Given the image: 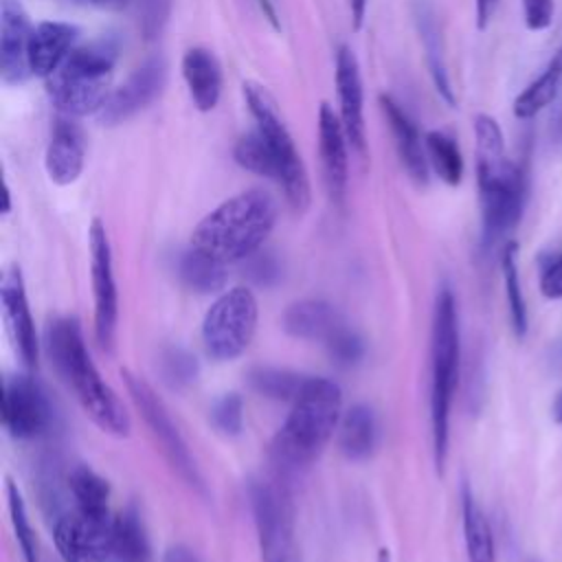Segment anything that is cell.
Here are the masks:
<instances>
[{"instance_id":"obj_1","label":"cell","mask_w":562,"mask_h":562,"mask_svg":"<svg viewBox=\"0 0 562 562\" xmlns=\"http://www.w3.org/2000/svg\"><path fill=\"white\" fill-rule=\"evenodd\" d=\"M476 182L481 202V241L485 250L507 244L527 204V169L505 154L501 125L490 114L474 116Z\"/></svg>"},{"instance_id":"obj_2","label":"cell","mask_w":562,"mask_h":562,"mask_svg":"<svg viewBox=\"0 0 562 562\" xmlns=\"http://www.w3.org/2000/svg\"><path fill=\"white\" fill-rule=\"evenodd\" d=\"M46 349L50 362L66 386L72 391L83 413L108 435L127 437L132 419L114 393V389L101 378L86 347L81 325L72 316H59L48 325Z\"/></svg>"},{"instance_id":"obj_3","label":"cell","mask_w":562,"mask_h":562,"mask_svg":"<svg viewBox=\"0 0 562 562\" xmlns=\"http://www.w3.org/2000/svg\"><path fill=\"white\" fill-rule=\"evenodd\" d=\"M340 386L327 378H307L292 408L270 441V459L281 472H299L318 459L338 430Z\"/></svg>"},{"instance_id":"obj_4","label":"cell","mask_w":562,"mask_h":562,"mask_svg":"<svg viewBox=\"0 0 562 562\" xmlns=\"http://www.w3.org/2000/svg\"><path fill=\"white\" fill-rule=\"evenodd\" d=\"M277 224V202L261 189L241 191L209 215L191 233V246L231 263L255 255Z\"/></svg>"},{"instance_id":"obj_5","label":"cell","mask_w":562,"mask_h":562,"mask_svg":"<svg viewBox=\"0 0 562 562\" xmlns=\"http://www.w3.org/2000/svg\"><path fill=\"white\" fill-rule=\"evenodd\" d=\"M461 338L457 301L448 285L437 292L430 331V426L435 465L441 472L448 459L450 408L459 384Z\"/></svg>"},{"instance_id":"obj_6","label":"cell","mask_w":562,"mask_h":562,"mask_svg":"<svg viewBox=\"0 0 562 562\" xmlns=\"http://www.w3.org/2000/svg\"><path fill=\"white\" fill-rule=\"evenodd\" d=\"M119 57V46L110 37L77 46L46 77V92L55 108L70 116L99 114L110 90V79Z\"/></svg>"},{"instance_id":"obj_7","label":"cell","mask_w":562,"mask_h":562,"mask_svg":"<svg viewBox=\"0 0 562 562\" xmlns=\"http://www.w3.org/2000/svg\"><path fill=\"white\" fill-rule=\"evenodd\" d=\"M241 92L252 119L257 121V130L266 138L268 147L272 149V156L277 162V182L283 189L288 204L292 206V211L303 213L312 200L310 178L301 160V154L292 140V134L288 132L279 114V105L274 97L268 92L266 86L257 81H244Z\"/></svg>"},{"instance_id":"obj_8","label":"cell","mask_w":562,"mask_h":562,"mask_svg":"<svg viewBox=\"0 0 562 562\" xmlns=\"http://www.w3.org/2000/svg\"><path fill=\"white\" fill-rule=\"evenodd\" d=\"M259 307L252 290L237 285L222 292L202 321V342L217 362L239 358L255 338Z\"/></svg>"},{"instance_id":"obj_9","label":"cell","mask_w":562,"mask_h":562,"mask_svg":"<svg viewBox=\"0 0 562 562\" xmlns=\"http://www.w3.org/2000/svg\"><path fill=\"white\" fill-rule=\"evenodd\" d=\"M263 562H296L294 509L288 490L272 479H255L248 487Z\"/></svg>"},{"instance_id":"obj_10","label":"cell","mask_w":562,"mask_h":562,"mask_svg":"<svg viewBox=\"0 0 562 562\" xmlns=\"http://www.w3.org/2000/svg\"><path fill=\"white\" fill-rule=\"evenodd\" d=\"M121 375L125 380V386H127V393H130L134 406L140 411L145 424L149 426L151 435L160 443V450L167 457V461L171 463V468L180 474V479L189 487H193L200 494H206V485L202 481L198 463L191 457L180 430L171 422V417H169L165 404L160 402V397L156 395V391L140 375H134L127 369H123Z\"/></svg>"},{"instance_id":"obj_11","label":"cell","mask_w":562,"mask_h":562,"mask_svg":"<svg viewBox=\"0 0 562 562\" xmlns=\"http://www.w3.org/2000/svg\"><path fill=\"white\" fill-rule=\"evenodd\" d=\"M53 540L64 562H108L114 547V518L110 512L77 507L57 520Z\"/></svg>"},{"instance_id":"obj_12","label":"cell","mask_w":562,"mask_h":562,"mask_svg":"<svg viewBox=\"0 0 562 562\" xmlns=\"http://www.w3.org/2000/svg\"><path fill=\"white\" fill-rule=\"evenodd\" d=\"M90 246V279L94 296V336L103 349L114 347L116 321H119V294L112 268V248L108 231L99 217L92 220L88 231Z\"/></svg>"},{"instance_id":"obj_13","label":"cell","mask_w":562,"mask_h":562,"mask_svg":"<svg viewBox=\"0 0 562 562\" xmlns=\"http://www.w3.org/2000/svg\"><path fill=\"white\" fill-rule=\"evenodd\" d=\"M2 422L11 437L33 439L50 424V404L44 389L29 375H11L2 386Z\"/></svg>"},{"instance_id":"obj_14","label":"cell","mask_w":562,"mask_h":562,"mask_svg":"<svg viewBox=\"0 0 562 562\" xmlns=\"http://www.w3.org/2000/svg\"><path fill=\"white\" fill-rule=\"evenodd\" d=\"M167 79V64L162 57H151L145 64H140L121 86H116L103 108L99 110V119L105 125H116L130 116H134L138 110L149 105L162 90Z\"/></svg>"},{"instance_id":"obj_15","label":"cell","mask_w":562,"mask_h":562,"mask_svg":"<svg viewBox=\"0 0 562 562\" xmlns=\"http://www.w3.org/2000/svg\"><path fill=\"white\" fill-rule=\"evenodd\" d=\"M336 92L340 105V121L349 140V147L364 156L367 154V127H364V92L360 66L349 46H340L336 53Z\"/></svg>"},{"instance_id":"obj_16","label":"cell","mask_w":562,"mask_h":562,"mask_svg":"<svg viewBox=\"0 0 562 562\" xmlns=\"http://www.w3.org/2000/svg\"><path fill=\"white\" fill-rule=\"evenodd\" d=\"M31 20L20 0H0V77L7 86L24 83L31 75Z\"/></svg>"},{"instance_id":"obj_17","label":"cell","mask_w":562,"mask_h":562,"mask_svg":"<svg viewBox=\"0 0 562 562\" xmlns=\"http://www.w3.org/2000/svg\"><path fill=\"white\" fill-rule=\"evenodd\" d=\"M0 305L4 314V323L9 327L11 340L26 367H37L40 342L33 325V316L26 301L24 279L18 266L7 268L0 281Z\"/></svg>"},{"instance_id":"obj_18","label":"cell","mask_w":562,"mask_h":562,"mask_svg":"<svg viewBox=\"0 0 562 562\" xmlns=\"http://www.w3.org/2000/svg\"><path fill=\"white\" fill-rule=\"evenodd\" d=\"M75 119L77 116L59 112L53 121L50 138L46 145L44 167L48 178L59 187L72 184L83 171L86 140L83 130Z\"/></svg>"},{"instance_id":"obj_19","label":"cell","mask_w":562,"mask_h":562,"mask_svg":"<svg viewBox=\"0 0 562 562\" xmlns=\"http://www.w3.org/2000/svg\"><path fill=\"white\" fill-rule=\"evenodd\" d=\"M347 134L340 116L331 110L329 103H321L318 110V151L325 173V187L331 202L342 204L347 180H349V156H347Z\"/></svg>"},{"instance_id":"obj_20","label":"cell","mask_w":562,"mask_h":562,"mask_svg":"<svg viewBox=\"0 0 562 562\" xmlns=\"http://www.w3.org/2000/svg\"><path fill=\"white\" fill-rule=\"evenodd\" d=\"M79 29L68 22L46 20L33 26L29 42V68L31 75L46 79L75 48Z\"/></svg>"},{"instance_id":"obj_21","label":"cell","mask_w":562,"mask_h":562,"mask_svg":"<svg viewBox=\"0 0 562 562\" xmlns=\"http://www.w3.org/2000/svg\"><path fill=\"white\" fill-rule=\"evenodd\" d=\"M281 325L292 338L327 342L345 321L331 303L323 299H301L285 307Z\"/></svg>"},{"instance_id":"obj_22","label":"cell","mask_w":562,"mask_h":562,"mask_svg":"<svg viewBox=\"0 0 562 562\" xmlns=\"http://www.w3.org/2000/svg\"><path fill=\"white\" fill-rule=\"evenodd\" d=\"M380 108L389 121V127L395 138L397 154L402 158V165L413 176L415 182L426 184L428 182V156H426V143L422 140L415 123L408 119V114L395 103L389 94H380Z\"/></svg>"},{"instance_id":"obj_23","label":"cell","mask_w":562,"mask_h":562,"mask_svg":"<svg viewBox=\"0 0 562 562\" xmlns=\"http://www.w3.org/2000/svg\"><path fill=\"white\" fill-rule=\"evenodd\" d=\"M182 77L189 97L200 112H211L222 94V66L217 57L202 46H193L182 55Z\"/></svg>"},{"instance_id":"obj_24","label":"cell","mask_w":562,"mask_h":562,"mask_svg":"<svg viewBox=\"0 0 562 562\" xmlns=\"http://www.w3.org/2000/svg\"><path fill=\"white\" fill-rule=\"evenodd\" d=\"M378 441L375 413L367 404L349 406L338 422V448L351 461L367 459Z\"/></svg>"},{"instance_id":"obj_25","label":"cell","mask_w":562,"mask_h":562,"mask_svg":"<svg viewBox=\"0 0 562 562\" xmlns=\"http://www.w3.org/2000/svg\"><path fill=\"white\" fill-rule=\"evenodd\" d=\"M461 525L468 562H496L494 536L485 512L476 503L472 490L463 483L461 487Z\"/></svg>"},{"instance_id":"obj_26","label":"cell","mask_w":562,"mask_h":562,"mask_svg":"<svg viewBox=\"0 0 562 562\" xmlns=\"http://www.w3.org/2000/svg\"><path fill=\"white\" fill-rule=\"evenodd\" d=\"M178 277L189 290L198 294H213L226 285L228 272L224 261L191 246L178 259Z\"/></svg>"},{"instance_id":"obj_27","label":"cell","mask_w":562,"mask_h":562,"mask_svg":"<svg viewBox=\"0 0 562 562\" xmlns=\"http://www.w3.org/2000/svg\"><path fill=\"white\" fill-rule=\"evenodd\" d=\"M562 90V46L553 53L544 70L516 97L514 114L518 119H531L547 105H551Z\"/></svg>"},{"instance_id":"obj_28","label":"cell","mask_w":562,"mask_h":562,"mask_svg":"<svg viewBox=\"0 0 562 562\" xmlns=\"http://www.w3.org/2000/svg\"><path fill=\"white\" fill-rule=\"evenodd\" d=\"M108 562H151L149 538L134 505L114 518V547Z\"/></svg>"},{"instance_id":"obj_29","label":"cell","mask_w":562,"mask_h":562,"mask_svg":"<svg viewBox=\"0 0 562 562\" xmlns=\"http://www.w3.org/2000/svg\"><path fill=\"white\" fill-rule=\"evenodd\" d=\"M417 24H419V35H422V44H424V50H426V61H428V68H430L432 83H435L437 92L446 99V103L454 105V92H452V86H450L446 57H443L441 31H439V24H437L432 11L422 7L419 13H417Z\"/></svg>"},{"instance_id":"obj_30","label":"cell","mask_w":562,"mask_h":562,"mask_svg":"<svg viewBox=\"0 0 562 562\" xmlns=\"http://www.w3.org/2000/svg\"><path fill=\"white\" fill-rule=\"evenodd\" d=\"M246 380H248V386L261 397L294 402L307 375H301L290 369H279V367H252Z\"/></svg>"},{"instance_id":"obj_31","label":"cell","mask_w":562,"mask_h":562,"mask_svg":"<svg viewBox=\"0 0 562 562\" xmlns=\"http://www.w3.org/2000/svg\"><path fill=\"white\" fill-rule=\"evenodd\" d=\"M426 143V156L428 165L435 169V173L450 187H457L463 178V156L459 151L457 140L441 130H430L424 136Z\"/></svg>"},{"instance_id":"obj_32","label":"cell","mask_w":562,"mask_h":562,"mask_svg":"<svg viewBox=\"0 0 562 562\" xmlns=\"http://www.w3.org/2000/svg\"><path fill=\"white\" fill-rule=\"evenodd\" d=\"M516 250L518 246L514 241H507L501 248V270L505 281V294H507V307H509V323L518 338L527 334V305L525 294L518 277V263H516Z\"/></svg>"},{"instance_id":"obj_33","label":"cell","mask_w":562,"mask_h":562,"mask_svg":"<svg viewBox=\"0 0 562 562\" xmlns=\"http://www.w3.org/2000/svg\"><path fill=\"white\" fill-rule=\"evenodd\" d=\"M68 487H70V494H72L79 509L108 512L110 485L92 468L77 465L68 476Z\"/></svg>"},{"instance_id":"obj_34","label":"cell","mask_w":562,"mask_h":562,"mask_svg":"<svg viewBox=\"0 0 562 562\" xmlns=\"http://www.w3.org/2000/svg\"><path fill=\"white\" fill-rule=\"evenodd\" d=\"M233 156H235V162L239 167H244L246 171H252L257 176H263V178H270L277 182V162H274L272 149L268 147V143L259 130L244 134L237 140Z\"/></svg>"},{"instance_id":"obj_35","label":"cell","mask_w":562,"mask_h":562,"mask_svg":"<svg viewBox=\"0 0 562 562\" xmlns=\"http://www.w3.org/2000/svg\"><path fill=\"white\" fill-rule=\"evenodd\" d=\"M7 503H9V516H11L13 533H15V540H18V547L22 551L24 562H40L35 531L31 527L24 498H22V494H20V490L13 481H7Z\"/></svg>"},{"instance_id":"obj_36","label":"cell","mask_w":562,"mask_h":562,"mask_svg":"<svg viewBox=\"0 0 562 562\" xmlns=\"http://www.w3.org/2000/svg\"><path fill=\"white\" fill-rule=\"evenodd\" d=\"M200 373V364L193 353L182 347H169L160 356V375L169 389L189 386Z\"/></svg>"},{"instance_id":"obj_37","label":"cell","mask_w":562,"mask_h":562,"mask_svg":"<svg viewBox=\"0 0 562 562\" xmlns=\"http://www.w3.org/2000/svg\"><path fill=\"white\" fill-rule=\"evenodd\" d=\"M211 424L226 437H237L244 428V402L237 393L222 395L211 408Z\"/></svg>"},{"instance_id":"obj_38","label":"cell","mask_w":562,"mask_h":562,"mask_svg":"<svg viewBox=\"0 0 562 562\" xmlns=\"http://www.w3.org/2000/svg\"><path fill=\"white\" fill-rule=\"evenodd\" d=\"M331 360L340 367H351L356 362H360V358L364 356V342L362 338L349 329L347 325H342L327 342H325Z\"/></svg>"},{"instance_id":"obj_39","label":"cell","mask_w":562,"mask_h":562,"mask_svg":"<svg viewBox=\"0 0 562 562\" xmlns=\"http://www.w3.org/2000/svg\"><path fill=\"white\" fill-rule=\"evenodd\" d=\"M540 292L547 299H562V248L549 250L538 257Z\"/></svg>"},{"instance_id":"obj_40","label":"cell","mask_w":562,"mask_h":562,"mask_svg":"<svg viewBox=\"0 0 562 562\" xmlns=\"http://www.w3.org/2000/svg\"><path fill=\"white\" fill-rule=\"evenodd\" d=\"M248 274L259 285H274L281 277V266L270 252H255L248 257Z\"/></svg>"},{"instance_id":"obj_41","label":"cell","mask_w":562,"mask_h":562,"mask_svg":"<svg viewBox=\"0 0 562 562\" xmlns=\"http://www.w3.org/2000/svg\"><path fill=\"white\" fill-rule=\"evenodd\" d=\"M555 0H522V18L529 31H544L553 20Z\"/></svg>"},{"instance_id":"obj_42","label":"cell","mask_w":562,"mask_h":562,"mask_svg":"<svg viewBox=\"0 0 562 562\" xmlns=\"http://www.w3.org/2000/svg\"><path fill=\"white\" fill-rule=\"evenodd\" d=\"M547 136L553 149H562V90L558 94V99L553 101V110L549 114V127H547Z\"/></svg>"},{"instance_id":"obj_43","label":"cell","mask_w":562,"mask_h":562,"mask_svg":"<svg viewBox=\"0 0 562 562\" xmlns=\"http://www.w3.org/2000/svg\"><path fill=\"white\" fill-rule=\"evenodd\" d=\"M162 562H202L198 553L187 544H171L165 549Z\"/></svg>"},{"instance_id":"obj_44","label":"cell","mask_w":562,"mask_h":562,"mask_svg":"<svg viewBox=\"0 0 562 562\" xmlns=\"http://www.w3.org/2000/svg\"><path fill=\"white\" fill-rule=\"evenodd\" d=\"M498 7V0H474V9H476V26L485 29L494 15Z\"/></svg>"},{"instance_id":"obj_45","label":"cell","mask_w":562,"mask_h":562,"mask_svg":"<svg viewBox=\"0 0 562 562\" xmlns=\"http://www.w3.org/2000/svg\"><path fill=\"white\" fill-rule=\"evenodd\" d=\"M349 9H351V20H353V29L358 31L362 26L364 20V11H367V0H349Z\"/></svg>"},{"instance_id":"obj_46","label":"cell","mask_w":562,"mask_h":562,"mask_svg":"<svg viewBox=\"0 0 562 562\" xmlns=\"http://www.w3.org/2000/svg\"><path fill=\"white\" fill-rule=\"evenodd\" d=\"M259 7L263 9L266 18L272 22L274 29H279V22H277V13H274V7H272V0H259Z\"/></svg>"},{"instance_id":"obj_47","label":"cell","mask_w":562,"mask_h":562,"mask_svg":"<svg viewBox=\"0 0 562 562\" xmlns=\"http://www.w3.org/2000/svg\"><path fill=\"white\" fill-rule=\"evenodd\" d=\"M551 413H553V419L555 422H560L562 424V391L555 395V400H553V408H551Z\"/></svg>"},{"instance_id":"obj_48","label":"cell","mask_w":562,"mask_h":562,"mask_svg":"<svg viewBox=\"0 0 562 562\" xmlns=\"http://www.w3.org/2000/svg\"><path fill=\"white\" fill-rule=\"evenodd\" d=\"M378 562H391V553H389V549H382V551L378 553Z\"/></svg>"},{"instance_id":"obj_49","label":"cell","mask_w":562,"mask_h":562,"mask_svg":"<svg viewBox=\"0 0 562 562\" xmlns=\"http://www.w3.org/2000/svg\"><path fill=\"white\" fill-rule=\"evenodd\" d=\"M88 2H92V4H103V7H110V4H116V2H121V0H88Z\"/></svg>"},{"instance_id":"obj_50","label":"cell","mask_w":562,"mask_h":562,"mask_svg":"<svg viewBox=\"0 0 562 562\" xmlns=\"http://www.w3.org/2000/svg\"><path fill=\"white\" fill-rule=\"evenodd\" d=\"M518 562H542V560L536 558V555H522Z\"/></svg>"}]
</instances>
